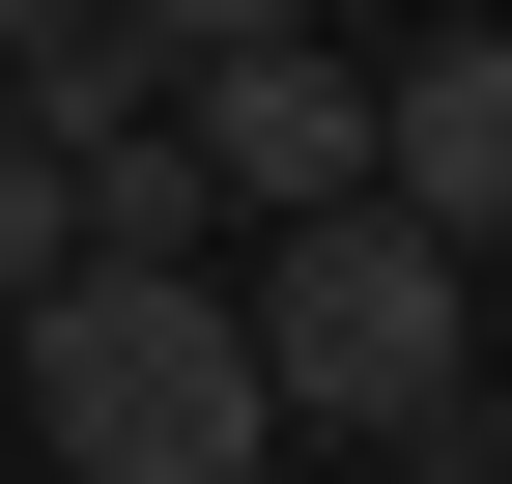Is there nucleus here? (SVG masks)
<instances>
[{
    "label": "nucleus",
    "instance_id": "5",
    "mask_svg": "<svg viewBox=\"0 0 512 484\" xmlns=\"http://www.w3.org/2000/svg\"><path fill=\"white\" fill-rule=\"evenodd\" d=\"M57 285H86V171H57V143H0V314H57Z\"/></svg>",
    "mask_w": 512,
    "mask_h": 484
},
{
    "label": "nucleus",
    "instance_id": "4",
    "mask_svg": "<svg viewBox=\"0 0 512 484\" xmlns=\"http://www.w3.org/2000/svg\"><path fill=\"white\" fill-rule=\"evenodd\" d=\"M370 200H399L427 257H512V29H456V57L370 86Z\"/></svg>",
    "mask_w": 512,
    "mask_h": 484
},
{
    "label": "nucleus",
    "instance_id": "1",
    "mask_svg": "<svg viewBox=\"0 0 512 484\" xmlns=\"http://www.w3.org/2000/svg\"><path fill=\"white\" fill-rule=\"evenodd\" d=\"M228 314H256V399H285V428H342V456H456V428H484V314H456V257H427L399 200L256 228Z\"/></svg>",
    "mask_w": 512,
    "mask_h": 484
},
{
    "label": "nucleus",
    "instance_id": "3",
    "mask_svg": "<svg viewBox=\"0 0 512 484\" xmlns=\"http://www.w3.org/2000/svg\"><path fill=\"white\" fill-rule=\"evenodd\" d=\"M171 143H200V200H228V228H342V200H370V57H313V29H228Z\"/></svg>",
    "mask_w": 512,
    "mask_h": 484
},
{
    "label": "nucleus",
    "instance_id": "6",
    "mask_svg": "<svg viewBox=\"0 0 512 484\" xmlns=\"http://www.w3.org/2000/svg\"><path fill=\"white\" fill-rule=\"evenodd\" d=\"M456 456H484V484H512V371H484V428H456Z\"/></svg>",
    "mask_w": 512,
    "mask_h": 484
},
{
    "label": "nucleus",
    "instance_id": "2",
    "mask_svg": "<svg viewBox=\"0 0 512 484\" xmlns=\"http://www.w3.org/2000/svg\"><path fill=\"white\" fill-rule=\"evenodd\" d=\"M29 428H57V484H285V399H256L228 257H200V285L86 257V285L29 314Z\"/></svg>",
    "mask_w": 512,
    "mask_h": 484
}]
</instances>
